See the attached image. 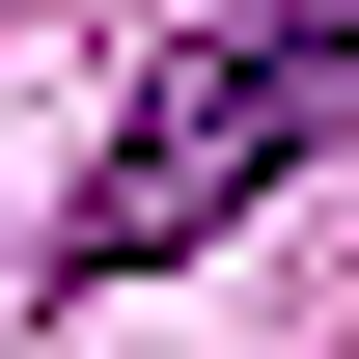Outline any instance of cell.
<instances>
[{
    "mask_svg": "<svg viewBox=\"0 0 359 359\" xmlns=\"http://www.w3.org/2000/svg\"><path fill=\"white\" fill-rule=\"evenodd\" d=\"M304 138H359V28H222V55H166L138 83V138L83 166V276H166V249H222Z\"/></svg>",
    "mask_w": 359,
    "mask_h": 359,
    "instance_id": "cell-1",
    "label": "cell"
}]
</instances>
